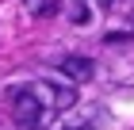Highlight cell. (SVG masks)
<instances>
[{
  "mask_svg": "<svg viewBox=\"0 0 134 130\" xmlns=\"http://www.w3.org/2000/svg\"><path fill=\"white\" fill-rule=\"evenodd\" d=\"M38 96H31V92H15V119L19 122H35L38 119Z\"/></svg>",
  "mask_w": 134,
  "mask_h": 130,
  "instance_id": "1",
  "label": "cell"
},
{
  "mask_svg": "<svg viewBox=\"0 0 134 130\" xmlns=\"http://www.w3.org/2000/svg\"><path fill=\"white\" fill-rule=\"evenodd\" d=\"M62 73H65L69 80H92V61L73 54V58H65V61H62Z\"/></svg>",
  "mask_w": 134,
  "mask_h": 130,
  "instance_id": "2",
  "label": "cell"
},
{
  "mask_svg": "<svg viewBox=\"0 0 134 130\" xmlns=\"http://www.w3.org/2000/svg\"><path fill=\"white\" fill-rule=\"evenodd\" d=\"M42 88L50 92V103L58 111H69L73 103H77V92H73V88H62V84H42Z\"/></svg>",
  "mask_w": 134,
  "mask_h": 130,
  "instance_id": "3",
  "label": "cell"
},
{
  "mask_svg": "<svg viewBox=\"0 0 134 130\" xmlns=\"http://www.w3.org/2000/svg\"><path fill=\"white\" fill-rule=\"evenodd\" d=\"M23 8L31 12L35 19H50V15H58L62 4H58V0H23Z\"/></svg>",
  "mask_w": 134,
  "mask_h": 130,
  "instance_id": "4",
  "label": "cell"
},
{
  "mask_svg": "<svg viewBox=\"0 0 134 130\" xmlns=\"http://www.w3.org/2000/svg\"><path fill=\"white\" fill-rule=\"evenodd\" d=\"M77 130H92V126H77Z\"/></svg>",
  "mask_w": 134,
  "mask_h": 130,
  "instance_id": "5",
  "label": "cell"
},
{
  "mask_svg": "<svg viewBox=\"0 0 134 130\" xmlns=\"http://www.w3.org/2000/svg\"><path fill=\"white\" fill-rule=\"evenodd\" d=\"M130 23H134V15H130Z\"/></svg>",
  "mask_w": 134,
  "mask_h": 130,
  "instance_id": "6",
  "label": "cell"
}]
</instances>
